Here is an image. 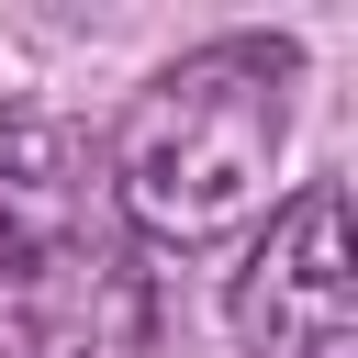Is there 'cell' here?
<instances>
[{
  "label": "cell",
  "instance_id": "6da1fadb",
  "mask_svg": "<svg viewBox=\"0 0 358 358\" xmlns=\"http://www.w3.org/2000/svg\"><path fill=\"white\" fill-rule=\"evenodd\" d=\"M291 90H302V45H280V34H213V45L168 56L112 134V190H123L134 235L224 246V235L268 224Z\"/></svg>",
  "mask_w": 358,
  "mask_h": 358
},
{
  "label": "cell",
  "instance_id": "7a4b0ae2",
  "mask_svg": "<svg viewBox=\"0 0 358 358\" xmlns=\"http://www.w3.org/2000/svg\"><path fill=\"white\" fill-rule=\"evenodd\" d=\"M235 336H246V358H358V257H347L336 179L268 201V224L235 268Z\"/></svg>",
  "mask_w": 358,
  "mask_h": 358
},
{
  "label": "cell",
  "instance_id": "3957f363",
  "mask_svg": "<svg viewBox=\"0 0 358 358\" xmlns=\"http://www.w3.org/2000/svg\"><path fill=\"white\" fill-rule=\"evenodd\" d=\"M78 213H90V145L56 112H0V280L67 257Z\"/></svg>",
  "mask_w": 358,
  "mask_h": 358
}]
</instances>
